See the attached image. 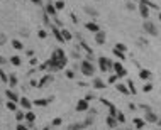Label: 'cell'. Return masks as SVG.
<instances>
[{"label":"cell","mask_w":161,"mask_h":130,"mask_svg":"<svg viewBox=\"0 0 161 130\" xmlns=\"http://www.w3.org/2000/svg\"><path fill=\"white\" fill-rule=\"evenodd\" d=\"M66 62H68V57L65 54V51L63 49H54L51 52V57L47 59V69L49 71H59V69H63L66 66Z\"/></svg>","instance_id":"1"},{"label":"cell","mask_w":161,"mask_h":130,"mask_svg":"<svg viewBox=\"0 0 161 130\" xmlns=\"http://www.w3.org/2000/svg\"><path fill=\"white\" fill-rule=\"evenodd\" d=\"M99 66H100V71L105 73V71H109V69L114 68V62L110 61V59H107L105 56H100L99 57Z\"/></svg>","instance_id":"2"},{"label":"cell","mask_w":161,"mask_h":130,"mask_svg":"<svg viewBox=\"0 0 161 130\" xmlns=\"http://www.w3.org/2000/svg\"><path fill=\"white\" fill-rule=\"evenodd\" d=\"M80 69H82V73L85 74V76H93V64H92V62L90 61H87V59H85V61H82V64H80Z\"/></svg>","instance_id":"3"},{"label":"cell","mask_w":161,"mask_h":130,"mask_svg":"<svg viewBox=\"0 0 161 130\" xmlns=\"http://www.w3.org/2000/svg\"><path fill=\"white\" fill-rule=\"evenodd\" d=\"M142 29H144L149 36H158V29H156V26L153 24V22H149V21H146L144 24H142Z\"/></svg>","instance_id":"4"},{"label":"cell","mask_w":161,"mask_h":130,"mask_svg":"<svg viewBox=\"0 0 161 130\" xmlns=\"http://www.w3.org/2000/svg\"><path fill=\"white\" fill-rule=\"evenodd\" d=\"M100 101H102V103H104L105 106L109 108V112H110V115H112V117H115V115H117V108H115V105L112 103V101H109V100H105V98H100Z\"/></svg>","instance_id":"5"},{"label":"cell","mask_w":161,"mask_h":130,"mask_svg":"<svg viewBox=\"0 0 161 130\" xmlns=\"http://www.w3.org/2000/svg\"><path fill=\"white\" fill-rule=\"evenodd\" d=\"M137 9H139L141 17H142L144 21H148V17H149V7H148V5H144V4H141V2H139V7H137Z\"/></svg>","instance_id":"6"},{"label":"cell","mask_w":161,"mask_h":130,"mask_svg":"<svg viewBox=\"0 0 161 130\" xmlns=\"http://www.w3.org/2000/svg\"><path fill=\"white\" fill-rule=\"evenodd\" d=\"M114 69H115V74H119V78H122V76L127 74L125 68L122 66V62H114Z\"/></svg>","instance_id":"7"},{"label":"cell","mask_w":161,"mask_h":130,"mask_svg":"<svg viewBox=\"0 0 161 130\" xmlns=\"http://www.w3.org/2000/svg\"><path fill=\"white\" fill-rule=\"evenodd\" d=\"M19 103H21V106H22L24 110H26V112H29V110L32 108V105H34V103L31 101V100H29V98H26V96H22V98L19 100Z\"/></svg>","instance_id":"8"},{"label":"cell","mask_w":161,"mask_h":130,"mask_svg":"<svg viewBox=\"0 0 161 130\" xmlns=\"http://www.w3.org/2000/svg\"><path fill=\"white\" fill-rule=\"evenodd\" d=\"M44 12H46L47 15H51L53 19H54V17H56V7H54V4H51V2H49V4H47L46 7H44Z\"/></svg>","instance_id":"9"},{"label":"cell","mask_w":161,"mask_h":130,"mask_svg":"<svg viewBox=\"0 0 161 130\" xmlns=\"http://www.w3.org/2000/svg\"><path fill=\"white\" fill-rule=\"evenodd\" d=\"M88 108H90V105H88L87 100H80L76 103V112H87Z\"/></svg>","instance_id":"10"},{"label":"cell","mask_w":161,"mask_h":130,"mask_svg":"<svg viewBox=\"0 0 161 130\" xmlns=\"http://www.w3.org/2000/svg\"><path fill=\"white\" fill-rule=\"evenodd\" d=\"M51 101H53V96H51V98H36L32 103L36 105V106H46V105L51 103Z\"/></svg>","instance_id":"11"},{"label":"cell","mask_w":161,"mask_h":130,"mask_svg":"<svg viewBox=\"0 0 161 130\" xmlns=\"http://www.w3.org/2000/svg\"><path fill=\"white\" fill-rule=\"evenodd\" d=\"M53 79H54V78H53L51 74H46V76H42V78H41V81L37 83V88H44V86H46L47 83H51Z\"/></svg>","instance_id":"12"},{"label":"cell","mask_w":161,"mask_h":130,"mask_svg":"<svg viewBox=\"0 0 161 130\" xmlns=\"http://www.w3.org/2000/svg\"><path fill=\"white\" fill-rule=\"evenodd\" d=\"M92 86H93L95 90H104L105 88V83L100 78H93V79H92Z\"/></svg>","instance_id":"13"},{"label":"cell","mask_w":161,"mask_h":130,"mask_svg":"<svg viewBox=\"0 0 161 130\" xmlns=\"http://www.w3.org/2000/svg\"><path fill=\"white\" fill-rule=\"evenodd\" d=\"M144 120H146V122H151V123H158V120H160V118H158V117H156L153 112H146Z\"/></svg>","instance_id":"14"},{"label":"cell","mask_w":161,"mask_h":130,"mask_svg":"<svg viewBox=\"0 0 161 130\" xmlns=\"http://www.w3.org/2000/svg\"><path fill=\"white\" fill-rule=\"evenodd\" d=\"M5 95H7V98L10 100V101H16V103H19V96H17L16 91H12V90H5Z\"/></svg>","instance_id":"15"},{"label":"cell","mask_w":161,"mask_h":130,"mask_svg":"<svg viewBox=\"0 0 161 130\" xmlns=\"http://www.w3.org/2000/svg\"><path fill=\"white\" fill-rule=\"evenodd\" d=\"M51 32L54 34V37H56V41L65 42V39H63V36H61V31H59V29H58L56 26H51Z\"/></svg>","instance_id":"16"},{"label":"cell","mask_w":161,"mask_h":130,"mask_svg":"<svg viewBox=\"0 0 161 130\" xmlns=\"http://www.w3.org/2000/svg\"><path fill=\"white\" fill-rule=\"evenodd\" d=\"M85 27H87L88 31L95 32V34H97V32H100V27H99V24H97V22H87V24H85Z\"/></svg>","instance_id":"17"},{"label":"cell","mask_w":161,"mask_h":130,"mask_svg":"<svg viewBox=\"0 0 161 130\" xmlns=\"http://www.w3.org/2000/svg\"><path fill=\"white\" fill-rule=\"evenodd\" d=\"M151 76H153V73H151L149 69H141L139 71V78L144 79V81L146 79H151Z\"/></svg>","instance_id":"18"},{"label":"cell","mask_w":161,"mask_h":130,"mask_svg":"<svg viewBox=\"0 0 161 130\" xmlns=\"http://www.w3.org/2000/svg\"><path fill=\"white\" fill-rule=\"evenodd\" d=\"M10 44H12V47H14V49H17V51H24V44H22L19 39H12Z\"/></svg>","instance_id":"19"},{"label":"cell","mask_w":161,"mask_h":130,"mask_svg":"<svg viewBox=\"0 0 161 130\" xmlns=\"http://www.w3.org/2000/svg\"><path fill=\"white\" fill-rule=\"evenodd\" d=\"M115 88L119 90L122 95H131V91H129V88H127V84H122V83H117L115 84Z\"/></svg>","instance_id":"20"},{"label":"cell","mask_w":161,"mask_h":130,"mask_svg":"<svg viewBox=\"0 0 161 130\" xmlns=\"http://www.w3.org/2000/svg\"><path fill=\"white\" fill-rule=\"evenodd\" d=\"M95 41H97V44H100V46H102V44H105V32H97V36H95Z\"/></svg>","instance_id":"21"},{"label":"cell","mask_w":161,"mask_h":130,"mask_svg":"<svg viewBox=\"0 0 161 130\" xmlns=\"http://www.w3.org/2000/svg\"><path fill=\"white\" fill-rule=\"evenodd\" d=\"M17 83H19V79H17V74H9V84H10V88H16Z\"/></svg>","instance_id":"22"},{"label":"cell","mask_w":161,"mask_h":130,"mask_svg":"<svg viewBox=\"0 0 161 130\" xmlns=\"http://www.w3.org/2000/svg\"><path fill=\"white\" fill-rule=\"evenodd\" d=\"M16 120L19 122V123H22V122H26V113H24L22 110H17V112H16Z\"/></svg>","instance_id":"23"},{"label":"cell","mask_w":161,"mask_h":130,"mask_svg":"<svg viewBox=\"0 0 161 130\" xmlns=\"http://www.w3.org/2000/svg\"><path fill=\"white\" fill-rule=\"evenodd\" d=\"M107 125H109L110 129H115V127H117V118L112 117V115H109V117H107Z\"/></svg>","instance_id":"24"},{"label":"cell","mask_w":161,"mask_h":130,"mask_svg":"<svg viewBox=\"0 0 161 130\" xmlns=\"http://www.w3.org/2000/svg\"><path fill=\"white\" fill-rule=\"evenodd\" d=\"M85 127H88V125L85 123H71L70 127H68V130H82V129H85Z\"/></svg>","instance_id":"25"},{"label":"cell","mask_w":161,"mask_h":130,"mask_svg":"<svg viewBox=\"0 0 161 130\" xmlns=\"http://www.w3.org/2000/svg\"><path fill=\"white\" fill-rule=\"evenodd\" d=\"M61 36H63V39H65V41H71L73 34L68 31V29H65V27H63V29H61Z\"/></svg>","instance_id":"26"},{"label":"cell","mask_w":161,"mask_h":130,"mask_svg":"<svg viewBox=\"0 0 161 130\" xmlns=\"http://www.w3.org/2000/svg\"><path fill=\"white\" fill-rule=\"evenodd\" d=\"M34 120H36V115L32 113L31 110L26 112V123H34Z\"/></svg>","instance_id":"27"},{"label":"cell","mask_w":161,"mask_h":130,"mask_svg":"<svg viewBox=\"0 0 161 130\" xmlns=\"http://www.w3.org/2000/svg\"><path fill=\"white\" fill-rule=\"evenodd\" d=\"M80 46L83 47L85 51H87V54H90V56H93V49H92V47L88 46V44H87V42L85 41H80Z\"/></svg>","instance_id":"28"},{"label":"cell","mask_w":161,"mask_h":130,"mask_svg":"<svg viewBox=\"0 0 161 130\" xmlns=\"http://www.w3.org/2000/svg\"><path fill=\"white\" fill-rule=\"evenodd\" d=\"M5 108L10 110V112H17V103H16V101H10V100H9V101L5 103Z\"/></svg>","instance_id":"29"},{"label":"cell","mask_w":161,"mask_h":130,"mask_svg":"<svg viewBox=\"0 0 161 130\" xmlns=\"http://www.w3.org/2000/svg\"><path fill=\"white\" fill-rule=\"evenodd\" d=\"M114 49H117V51H120V52H127V46H125V44H122V42H117V44H115L114 46Z\"/></svg>","instance_id":"30"},{"label":"cell","mask_w":161,"mask_h":130,"mask_svg":"<svg viewBox=\"0 0 161 130\" xmlns=\"http://www.w3.org/2000/svg\"><path fill=\"white\" fill-rule=\"evenodd\" d=\"M9 62H10V64H14V66H21L22 59H21L19 56H12V57H10V61H9Z\"/></svg>","instance_id":"31"},{"label":"cell","mask_w":161,"mask_h":130,"mask_svg":"<svg viewBox=\"0 0 161 130\" xmlns=\"http://www.w3.org/2000/svg\"><path fill=\"white\" fill-rule=\"evenodd\" d=\"M139 2H141V4H144V5H148L149 9H158V10H160V7L156 5V4H153L151 0H139Z\"/></svg>","instance_id":"32"},{"label":"cell","mask_w":161,"mask_h":130,"mask_svg":"<svg viewBox=\"0 0 161 130\" xmlns=\"http://www.w3.org/2000/svg\"><path fill=\"white\" fill-rule=\"evenodd\" d=\"M42 22H44V26H46V27H51L53 26V24H51V19H49V15H47L46 12L42 14Z\"/></svg>","instance_id":"33"},{"label":"cell","mask_w":161,"mask_h":130,"mask_svg":"<svg viewBox=\"0 0 161 130\" xmlns=\"http://www.w3.org/2000/svg\"><path fill=\"white\" fill-rule=\"evenodd\" d=\"M127 88H129V91H131L132 95L137 93V90H136V84L132 83V79H129V81H127Z\"/></svg>","instance_id":"34"},{"label":"cell","mask_w":161,"mask_h":130,"mask_svg":"<svg viewBox=\"0 0 161 130\" xmlns=\"http://www.w3.org/2000/svg\"><path fill=\"white\" fill-rule=\"evenodd\" d=\"M54 7H56V10H63V9H65V0H56V2H54Z\"/></svg>","instance_id":"35"},{"label":"cell","mask_w":161,"mask_h":130,"mask_svg":"<svg viewBox=\"0 0 161 130\" xmlns=\"http://www.w3.org/2000/svg\"><path fill=\"white\" fill-rule=\"evenodd\" d=\"M0 79H2V83H9V74L4 73V69L0 68Z\"/></svg>","instance_id":"36"},{"label":"cell","mask_w":161,"mask_h":130,"mask_svg":"<svg viewBox=\"0 0 161 130\" xmlns=\"http://www.w3.org/2000/svg\"><path fill=\"white\" fill-rule=\"evenodd\" d=\"M115 118H117V122H120V123H124V122H125V115L122 113V112H117V115H115Z\"/></svg>","instance_id":"37"},{"label":"cell","mask_w":161,"mask_h":130,"mask_svg":"<svg viewBox=\"0 0 161 130\" xmlns=\"http://www.w3.org/2000/svg\"><path fill=\"white\" fill-rule=\"evenodd\" d=\"M134 125L141 130L142 127H144V120H141V118H134Z\"/></svg>","instance_id":"38"},{"label":"cell","mask_w":161,"mask_h":130,"mask_svg":"<svg viewBox=\"0 0 161 130\" xmlns=\"http://www.w3.org/2000/svg\"><path fill=\"white\" fill-rule=\"evenodd\" d=\"M83 9H85V12H87V14H90V15H93V17L99 15V12L93 10V9H90V7H83Z\"/></svg>","instance_id":"39"},{"label":"cell","mask_w":161,"mask_h":130,"mask_svg":"<svg viewBox=\"0 0 161 130\" xmlns=\"http://www.w3.org/2000/svg\"><path fill=\"white\" fill-rule=\"evenodd\" d=\"M112 51H114V54H115V56H117V57H119L120 61H124V59H125V54H124V52L117 51V49H112Z\"/></svg>","instance_id":"40"},{"label":"cell","mask_w":161,"mask_h":130,"mask_svg":"<svg viewBox=\"0 0 161 130\" xmlns=\"http://www.w3.org/2000/svg\"><path fill=\"white\" fill-rule=\"evenodd\" d=\"M37 62H39V61H37V57H36V56H34V57H31V59H29V64H31L32 68H37V66H39Z\"/></svg>","instance_id":"41"},{"label":"cell","mask_w":161,"mask_h":130,"mask_svg":"<svg viewBox=\"0 0 161 130\" xmlns=\"http://www.w3.org/2000/svg\"><path fill=\"white\" fill-rule=\"evenodd\" d=\"M37 37H39V39H46V37H47V32L44 31V29H41V31H37Z\"/></svg>","instance_id":"42"},{"label":"cell","mask_w":161,"mask_h":130,"mask_svg":"<svg viewBox=\"0 0 161 130\" xmlns=\"http://www.w3.org/2000/svg\"><path fill=\"white\" fill-rule=\"evenodd\" d=\"M61 122H63V120L59 118V117H56V118L51 122V127H59V125H61Z\"/></svg>","instance_id":"43"},{"label":"cell","mask_w":161,"mask_h":130,"mask_svg":"<svg viewBox=\"0 0 161 130\" xmlns=\"http://www.w3.org/2000/svg\"><path fill=\"white\" fill-rule=\"evenodd\" d=\"M151 90H153V84H151V83H144V86H142V91H144V93H149Z\"/></svg>","instance_id":"44"},{"label":"cell","mask_w":161,"mask_h":130,"mask_svg":"<svg viewBox=\"0 0 161 130\" xmlns=\"http://www.w3.org/2000/svg\"><path fill=\"white\" fill-rule=\"evenodd\" d=\"M5 42H7V36H5V34H2V32H0V46H4Z\"/></svg>","instance_id":"45"},{"label":"cell","mask_w":161,"mask_h":130,"mask_svg":"<svg viewBox=\"0 0 161 130\" xmlns=\"http://www.w3.org/2000/svg\"><path fill=\"white\" fill-rule=\"evenodd\" d=\"M65 74H66L68 79H73V78H75V73H73L71 69H66V73H65Z\"/></svg>","instance_id":"46"},{"label":"cell","mask_w":161,"mask_h":130,"mask_svg":"<svg viewBox=\"0 0 161 130\" xmlns=\"http://www.w3.org/2000/svg\"><path fill=\"white\" fill-rule=\"evenodd\" d=\"M125 7H127V10H134V9H136L134 2H131V0H129V2H127V4H125Z\"/></svg>","instance_id":"47"},{"label":"cell","mask_w":161,"mask_h":130,"mask_svg":"<svg viewBox=\"0 0 161 130\" xmlns=\"http://www.w3.org/2000/svg\"><path fill=\"white\" fill-rule=\"evenodd\" d=\"M117 79H119V74H112L109 78V83H117Z\"/></svg>","instance_id":"48"},{"label":"cell","mask_w":161,"mask_h":130,"mask_svg":"<svg viewBox=\"0 0 161 130\" xmlns=\"http://www.w3.org/2000/svg\"><path fill=\"white\" fill-rule=\"evenodd\" d=\"M17 130H31V129H29L26 123H19L17 125Z\"/></svg>","instance_id":"49"},{"label":"cell","mask_w":161,"mask_h":130,"mask_svg":"<svg viewBox=\"0 0 161 130\" xmlns=\"http://www.w3.org/2000/svg\"><path fill=\"white\" fill-rule=\"evenodd\" d=\"M93 98H95L93 93H87V96H85V100H87V101H90V100H93Z\"/></svg>","instance_id":"50"},{"label":"cell","mask_w":161,"mask_h":130,"mask_svg":"<svg viewBox=\"0 0 161 130\" xmlns=\"http://www.w3.org/2000/svg\"><path fill=\"white\" fill-rule=\"evenodd\" d=\"M26 54H27V57H34V51H32V49H27Z\"/></svg>","instance_id":"51"},{"label":"cell","mask_w":161,"mask_h":130,"mask_svg":"<svg viewBox=\"0 0 161 130\" xmlns=\"http://www.w3.org/2000/svg\"><path fill=\"white\" fill-rule=\"evenodd\" d=\"M7 62H9V61H7L5 57H4V56H0V66H4V64H7Z\"/></svg>","instance_id":"52"},{"label":"cell","mask_w":161,"mask_h":130,"mask_svg":"<svg viewBox=\"0 0 161 130\" xmlns=\"http://www.w3.org/2000/svg\"><path fill=\"white\" fill-rule=\"evenodd\" d=\"M141 108L144 110V112H151V108L148 106V105H141Z\"/></svg>","instance_id":"53"},{"label":"cell","mask_w":161,"mask_h":130,"mask_svg":"<svg viewBox=\"0 0 161 130\" xmlns=\"http://www.w3.org/2000/svg\"><path fill=\"white\" fill-rule=\"evenodd\" d=\"M70 17H71V21L75 22V24H78V19H76V15H75V14H71Z\"/></svg>","instance_id":"54"},{"label":"cell","mask_w":161,"mask_h":130,"mask_svg":"<svg viewBox=\"0 0 161 130\" xmlns=\"http://www.w3.org/2000/svg\"><path fill=\"white\" fill-rule=\"evenodd\" d=\"M31 86H37V81H36V79H31Z\"/></svg>","instance_id":"55"},{"label":"cell","mask_w":161,"mask_h":130,"mask_svg":"<svg viewBox=\"0 0 161 130\" xmlns=\"http://www.w3.org/2000/svg\"><path fill=\"white\" fill-rule=\"evenodd\" d=\"M42 130H49V125H46V127H44V129H42Z\"/></svg>","instance_id":"56"},{"label":"cell","mask_w":161,"mask_h":130,"mask_svg":"<svg viewBox=\"0 0 161 130\" xmlns=\"http://www.w3.org/2000/svg\"><path fill=\"white\" fill-rule=\"evenodd\" d=\"M158 125H160V127H161V118H160V120H158Z\"/></svg>","instance_id":"57"},{"label":"cell","mask_w":161,"mask_h":130,"mask_svg":"<svg viewBox=\"0 0 161 130\" xmlns=\"http://www.w3.org/2000/svg\"><path fill=\"white\" fill-rule=\"evenodd\" d=\"M160 21H161V12H160Z\"/></svg>","instance_id":"58"},{"label":"cell","mask_w":161,"mask_h":130,"mask_svg":"<svg viewBox=\"0 0 161 130\" xmlns=\"http://www.w3.org/2000/svg\"><path fill=\"white\" fill-rule=\"evenodd\" d=\"M0 103H2V101H0Z\"/></svg>","instance_id":"59"}]
</instances>
